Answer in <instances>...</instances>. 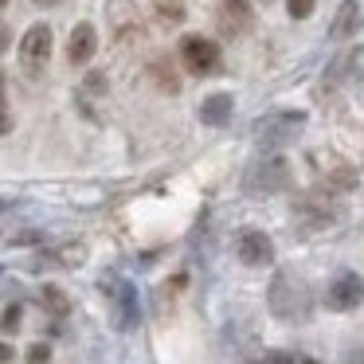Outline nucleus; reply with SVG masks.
Masks as SVG:
<instances>
[{"instance_id": "11", "label": "nucleus", "mask_w": 364, "mask_h": 364, "mask_svg": "<svg viewBox=\"0 0 364 364\" xmlns=\"http://www.w3.org/2000/svg\"><path fill=\"white\" fill-rule=\"evenodd\" d=\"M157 12L165 20H184V0H157Z\"/></svg>"}, {"instance_id": "20", "label": "nucleus", "mask_w": 364, "mask_h": 364, "mask_svg": "<svg viewBox=\"0 0 364 364\" xmlns=\"http://www.w3.org/2000/svg\"><path fill=\"white\" fill-rule=\"evenodd\" d=\"M36 4H51V0H36Z\"/></svg>"}, {"instance_id": "21", "label": "nucleus", "mask_w": 364, "mask_h": 364, "mask_svg": "<svg viewBox=\"0 0 364 364\" xmlns=\"http://www.w3.org/2000/svg\"><path fill=\"white\" fill-rule=\"evenodd\" d=\"M4 4H9V0H0V9H4Z\"/></svg>"}, {"instance_id": "19", "label": "nucleus", "mask_w": 364, "mask_h": 364, "mask_svg": "<svg viewBox=\"0 0 364 364\" xmlns=\"http://www.w3.org/2000/svg\"><path fill=\"white\" fill-rule=\"evenodd\" d=\"M298 364H317V360H298Z\"/></svg>"}, {"instance_id": "10", "label": "nucleus", "mask_w": 364, "mask_h": 364, "mask_svg": "<svg viewBox=\"0 0 364 364\" xmlns=\"http://www.w3.org/2000/svg\"><path fill=\"white\" fill-rule=\"evenodd\" d=\"M228 4V12H231V20H239V24H251V0H223Z\"/></svg>"}, {"instance_id": "16", "label": "nucleus", "mask_w": 364, "mask_h": 364, "mask_svg": "<svg viewBox=\"0 0 364 364\" xmlns=\"http://www.w3.org/2000/svg\"><path fill=\"white\" fill-rule=\"evenodd\" d=\"M48 356H51L48 345H32V348H28V364H48Z\"/></svg>"}, {"instance_id": "6", "label": "nucleus", "mask_w": 364, "mask_h": 364, "mask_svg": "<svg viewBox=\"0 0 364 364\" xmlns=\"http://www.w3.org/2000/svg\"><path fill=\"white\" fill-rule=\"evenodd\" d=\"M95 51H98L95 24H75L71 28V40H67V59H71L75 67H82V63H90V59H95Z\"/></svg>"}, {"instance_id": "14", "label": "nucleus", "mask_w": 364, "mask_h": 364, "mask_svg": "<svg viewBox=\"0 0 364 364\" xmlns=\"http://www.w3.org/2000/svg\"><path fill=\"white\" fill-rule=\"evenodd\" d=\"M16 325H20V306H9V309H4V317H0V329L12 333Z\"/></svg>"}, {"instance_id": "17", "label": "nucleus", "mask_w": 364, "mask_h": 364, "mask_svg": "<svg viewBox=\"0 0 364 364\" xmlns=\"http://www.w3.org/2000/svg\"><path fill=\"white\" fill-rule=\"evenodd\" d=\"M9 356H12V348H9V345H0V360H9Z\"/></svg>"}, {"instance_id": "12", "label": "nucleus", "mask_w": 364, "mask_h": 364, "mask_svg": "<svg viewBox=\"0 0 364 364\" xmlns=\"http://www.w3.org/2000/svg\"><path fill=\"white\" fill-rule=\"evenodd\" d=\"M314 4L317 0H286V12H290L294 20H306L309 12H314Z\"/></svg>"}, {"instance_id": "9", "label": "nucleus", "mask_w": 364, "mask_h": 364, "mask_svg": "<svg viewBox=\"0 0 364 364\" xmlns=\"http://www.w3.org/2000/svg\"><path fill=\"white\" fill-rule=\"evenodd\" d=\"M356 20H360V4H356V0H345V4L337 9V16H333L329 36L333 40H348V36L356 32Z\"/></svg>"}, {"instance_id": "8", "label": "nucleus", "mask_w": 364, "mask_h": 364, "mask_svg": "<svg viewBox=\"0 0 364 364\" xmlns=\"http://www.w3.org/2000/svg\"><path fill=\"white\" fill-rule=\"evenodd\" d=\"M231 110H235V98L231 95H208L204 106H200V118L208 126H223V122H231Z\"/></svg>"}, {"instance_id": "15", "label": "nucleus", "mask_w": 364, "mask_h": 364, "mask_svg": "<svg viewBox=\"0 0 364 364\" xmlns=\"http://www.w3.org/2000/svg\"><path fill=\"white\" fill-rule=\"evenodd\" d=\"M43 298H48V306H55V314H59V317L67 314V298H63L59 290H51V286H48V290H43Z\"/></svg>"}, {"instance_id": "22", "label": "nucleus", "mask_w": 364, "mask_h": 364, "mask_svg": "<svg viewBox=\"0 0 364 364\" xmlns=\"http://www.w3.org/2000/svg\"><path fill=\"white\" fill-rule=\"evenodd\" d=\"M262 4H270V0H262Z\"/></svg>"}, {"instance_id": "5", "label": "nucleus", "mask_w": 364, "mask_h": 364, "mask_svg": "<svg viewBox=\"0 0 364 364\" xmlns=\"http://www.w3.org/2000/svg\"><path fill=\"white\" fill-rule=\"evenodd\" d=\"M51 43H55L51 28L48 24H32L24 32V40H20V55L28 59V67H40L43 59H51Z\"/></svg>"}, {"instance_id": "3", "label": "nucleus", "mask_w": 364, "mask_h": 364, "mask_svg": "<svg viewBox=\"0 0 364 364\" xmlns=\"http://www.w3.org/2000/svg\"><path fill=\"white\" fill-rule=\"evenodd\" d=\"M364 301V278L353 274V270H345V274L333 278L329 286V306L341 309V314H348V309H356Z\"/></svg>"}, {"instance_id": "4", "label": "nucleus", "mask_w": 364, "mask_h": 364, "mask_svg": "<svg viewBox=\"0 0 364 364\" xmlns=\"http://www.w3.org/2000/svg\"><path fill=\"white\" fill-rule=\"evenodd\" d=\"M235 251L247 267H267V262L274 259V243H270V235H262V231H243V235L235 239Z\"/></svg>"}, {"instance_id": "7", "label": "nucleus", "mask_w": 364, "mask_h": 364, "mask_svg": "<svg viewBox=\"0 0 364 364\" xmlns=\"http://www.w3.org/2000/svg\"><path fill=\"white\" fill-rule=\"evenodd\" d=\"M286 184V165L282 157H262L251 168V192H278Z\"/></svg>"}, {"instance_id": "13", "label": "nucleus", "mask_w": 364, "mask_h": 364, "mask_svg": "<svg viewBox=\"0 0 364 364\" xmlns=\"http://www.w3.org/2000/svg\"><path fill=\"white\" fill-rule=\"evenodd\" d=\"M12 129V114H9V98H4V79H0V134Z\"/></svg>"}, {"instance_id": "2", "label": "nucleus", "mask_w": 364, "mask_h": 364, "mask_svg": "<svg viewBox=\"0 0 364 364\" xmlns=\"http://www.w3.org/2000/svg\"><path fill=\"white\" fill-rule=\"evenodd\" d=\"M181 59L192 75H212L220 67V48L208 36H184L181 40Z\"/></svg>"}, {"instance_id": "18", "label": "nucleus", "mask_w": 364, "mask_h": 364, "mask_svg": "<svg viewBox=\"0 0 364 364\" xmlns=\"http://www.w3.org/2000/svg\"><path fill=\"white\" fill-rule=\"evenodd\" d=\"M348 364H364V356H353V360H348Z\"/></svg>"}, {"instance_id": "1", "label": "nucleus", "mask_w": 364, "mask_h": 364, "mask_svg": "<svg viewBox=\"0 0 364 364\" xmlns=\"http://www.w3.org/2000/svg\"><path fill=\"white\" fill-rule=\"evenodd\" d=\"M301 126H306L301 114H270V118H259L255 141H259L262 149H282V145H290L294 137L301 134Z\"/></svg>"}]
</instances>
